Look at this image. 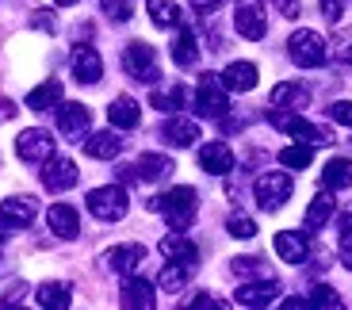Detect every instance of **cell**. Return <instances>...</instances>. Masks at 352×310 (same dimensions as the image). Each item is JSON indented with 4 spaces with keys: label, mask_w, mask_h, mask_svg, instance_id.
<instances>
[{
    "label": "cell",
    "mask_w": 352,
    "mask_h": 310,
    "mask_svg": "<svg viewBox=\"0 0 352 310\" xmlns=\"http://www.w3.org/2000/svg\"><path fill=\"white\" fill-rule=\"evenodd\" d=\"M150 207L165 214V222L173 226V230H188V226L195 222V211H199V195H195V188L180 184V188H173V192L157 195Z\"/></svg>",
    "instance_id": "obj_1"
},
{
    "label": "cell",
    "mask_w": 352,
    "mask_h": 310,
    "mask_svg": "<svg viewBox=\"0 0 352 310\" xmlns=\"http://www.w3.org/2000/svg\"><path fill=\"white\" fill-rule=\"evenodd\" d=\"M85 203L100 222H119V219H126V211H131V195H126L123 184H104V188H92Z\"/></svg>",
    "instance_id": "obj_2"
},
{
    "label": "cell",
    "mask_w": 352,
    "mask_h": 310,
    "mask_svg": "<svg viewBox=\"0 0 352 310\" xmlns=\"http://www.w3.org/2000/svg\"><path fill=\"white\" fill-rule=\"evenodd\" d=\"M268 123L280 126V131H287L291 138H299V142H310V146H329V142H333V134H329L326 126L307 123V119L295 115L291 107H287V115H283V107H280V111H272V115H268Z\"/></svg>",
    "instance_id": "obj_3"
},
{
    "label": "cell",
    "mask_w": 352,
    "mask_h": 310,
    "mask_svg": "<svg viewBox=\"0 0 352 310\" xmlns=\"http://www.w3.org/2000/svg\"><path fill=\"white\" fill-rule=\"evenodd\" d=\"M287 58L302 69H318V65H326V38L318 31H295L287 38Z\"/></svg>",
    "instance_id": "obj_4"
},
{
    "label": "cell",
    "mask_w": 352,
    "mask_h": 310,
    "mask_svg": "<svg viewBox=\"0 0 352 310\" xmlns=\"http://www.w3.org/2000/svg\"><path fill=\"white\" fill-rule=\"evenodd\" d=\"M291 192H295V184H291L287 173H261L256 184H253V195H256V203H261L264 211H280V207L291 199Z\"/></svg>",
    "instance_id": "obj_5"
},
{
    "label": "cell",
    "mask_w": 352,
    "mask_h": 310,
    "mask_svg": "<svg viewBox=\"0 0 352 310\" xmlns=\"http://www.w3.org/2000/svg\"><path fill=\"white\" fill-rule=\"evenodd\" d=\"M195 111H199L203 119H222L230 111V100H226V89H222L219 77H207L199 80V89H195Z\"/></svg>",
    "instance_id": "obj_6"
},
{
    "label": "cell",
    "mask_w": 352,
    "mask_h": 310,
    "mask_svg": "<svg viewBox=\"0 0 352 310\" xmlns=\"http://www.w3.org/2000/svg\"><path fill=\"white\" fill-rule=\"evenodd\" d=\"M123 69H126V77L142 80V85H153L157 80V54H153V46L131 43L123 50Z\"/></svg>",
    "instance_id": "obj_7"
},
{
    "label": "cell",
    "mask_w": 352,
    "mask_h": 310,
    "mask_svg": "<svg viewBox=\"0 0 352 310\" xmlns=\"http://www.w3.org/2000/svg\"><path fill=\"white\" fill-rule=\"evenodd\" d=\"M234 27H238V35L256 43V38L268 35V19H264V4L261 0H241L238 8H234Z\"/></svg>",
    "instance_id": "obj_8"
},
{
    "label": "cell",
    "mask_w": 352,
    "mask_h": 310,
    "mask_svg": "<svg viewBox=\"0 0 352 310\" xmlns=\"http://www.w3.org/2000/svg\"><path fill=\"white\" fill-rule=\"evenodd\" d=\"M16 153L23 161H31V165H43L46 157H54V138L50 131H43V126H31V131H23L16 138Z\"/></svg>",
    "instance_id": "obj_9"
},
{
    "label": "cell",
    "mask_w": 352,
    "mask_h": 310,
    "mask_svg": "<svg viewBox=\"0 0 352 310\" xmlns=\"http://www.w3.org/2000/svg\"><path fill=\"white\" fill-rule=\"evenodd\" d=\"M77 177L80 173L69 157H46L43 161V188H50V192H69L77 184Z\"/></svg>",
    "instance_id": "obj_10"
},
{
    "label": "cell",
    "mask_w": 352,
    "mask_h": 310,
    "mask_svg": "<svg viewBox=\"0 0 352 310\" xmlns=\"http://www.w3.org/2000/svg\"><path fill=\"white\" fill-rule=\"evenodd\" d=\"M142 261H146V245H138V241H131V245H115V249L104 253V268L107 272H119V276H131Z\"/></svg>",
    "instance_id": "obj_11"
},
{
    "label": "cell",
    "mask_w": 352,
    "mask_h": 310,
    "mask_svg": "<svg viewBox=\"0 0 352 310\" xmlns=\"http://www.w3.org/2000/svg\"><path fill=\"white\" fill-rule=\"evenodd\" d=\"M73 77L80 80V85H96L100 77H104V58H100L92 46H73Z\"/></svg>",
    "instance_id": "obj_12"
},
{
    "label": "cell",
    "mask_w": 352,
    "mask_h": 310,
    "mask_svg": "<svg viewBox=\"0 0 352 310\" xmlns=\"http://www.w3.org/2000/svg\"><path fill=\"white\" fill-rule=\"evenodd\" d=\"M307 253H310L307 234H295V230H280V234H276V257H280L283 265H302Z\"/></svg>",
    "instance_id": "obj_13"
},
{
    "label": "cell",
    "mask_w": 352,
    "mask_h": 310,
    "mask_svg": "<svg viewBox=\"0 0 352 310\" xmlns=\"http://www.w3.org/2000/svg\"><path fill=\"white\" fill-rule=\"evenodd\" d=\"M161 138H165L168 146H195L199 142V123L195 119H184V115H173V119H165V126H161Z\"/></svg>",
    "instance_id": "obj_14"
},
{
    "label": "cell",
    "mask_w": 352,
    "mask_h": 310,
    "mask_svg": "<svg viewBox=\"0 0 352 310\" xmlns=\"http://www.w3.org/2000/svg\"><path fill=\"white\" fill-rule=\"evenodd\" d=\"M134 173H138V180H146V184H161V180H168L176 173L173 157H165V153H142L138 165H134Z\"/></svg>",
    "instance_id": "obj_15"
},
{
    "label": "cell",
    "mask_w": 352,
    "mask_h": 310,
    "mask_svg": "<svg viewBox=\"0 0 352 310\" xmlns=\"http://www.w3.org/2000/svg\"><path fill=\"white\" fill-rule=\"evenodd\" d=\"M88 123H92V111H88L85 104H58V131H62L65 138L85 134Z\"/></svg>",
    "instance_id": "obj_16"
},
{
    "label": "cell",
    "mask_w": 352,
    "mask_h": 310,
    "mask_svg": "<svg viewBox=\"0 0 352 310\" xmlns=\"http://www.w3.org/2000/svg\"><path fill=\"white\" fill-rule=\"evenodd\" d=\"M119 302H123V307H134V310H153L157 295H153V284H150V280H138V276H131V280H123Z\"/></svg>",
    "instance_id": "obj_17"
},
{
    "label": "cell",
    "mask_w": 352,
    "mask_h": 310,
    "mask_svg": "<svg viewBox=\"0 0 352 310\" xmlns=\"http://www.w3.org/2000/svg\"><path fill=\"white\" fill-rule=\"evenodd\" d=\"M276 295H280V284L276 280H261V284H241L234 302L238 307H272Z\"/></svg>",
    "instance_id": "obj_18"
},
{
    "label": "cell",
    "mask_w": 352,
    "mask_h": 310,
    "mask_svg": "<svg viewBox=\"0 0 352 310\" xmlns=\"http://www.w3.org/2000/svg\"><path fill=\"white\" fill-rule=\"evenodd\" d=\"M199 165H203V173H211V177H226L230 168H234V153H230L226 142H207L199 150Z\"/></svg>",
    "instance_id": "obj_19"
},
{
    "label": "cell",
    "mask_w": 352,
    "mask_h": 310,
    "mask_svg": "<svg viewBox=\"0 0 352 310\" xmlns=\"http://www.w3.org/2000/svg\"><path fill=\"white\" fill-rule=\"evenodd\" d=\"M0 214L8 219V226H31L38 214V203L31 195H8L4 203H0Z\"/></svg>",
    "instance_id": "obj_20"
},
{
    "label": "cell",
    "mask_w": 352,
    "mask_h": 310,
    "mask_svg": "<svg viewBox=\"0 0 352 310\" xmlns=\"http://www.w3.org/2000/svg\"><path fill=\"white\" fill-rule=\"evenodd\" d=\"M219 80L226 92H249V89H256V65L253 62H230Z\"/></svg>",
    "instance_id": "obj_21"
},
{
    "label": "cell",
    "mask_w": 352,
    "mask_h": 310,
    "mask_svg": "<svg viewBox=\"0 0 352 310\" xmlns=\"http://www.w3.org/2000/svg\"><path fill=\"white\" fill-rule=\"evenodd\" d=\"M85 153L96 157V161H115L119 153H123V138H119L115 131H96V134H88Z\"/></svg>",
    "instance_id": "obj_22"
},
{
    "label": "cell",
    "mask_w": 352,
    "mask_h": 310,
    "mask_svg": "<svg viewBox=\"0 0 352 310\" xmlns=\"http://www.w3.org/2000/svg\"><path fill=\"white\" fill-rule=\"evenodd\" d=\"M107 119H111L115 131H134V126L142 123V107H138V100H131V96L111 100V107H107Z\"/></svg>",
    "instance_id": "obj_23"
},
{
    "label": "cell",
    "mask_w": 352,
    "mask_h": 310,
    "mask_svg": "<svg viewBox=\"0 0 352 310\" xmlns=\"http://www.w3.org/2000/svg\"><path fill=\"white\" fill-rule=\"evenodd\" d=\"M46 222H50V230L58 234V238H77L80 234V219L69 203H54L50 211H46Z\"/></svg>",
    "instance_id": "obj_24"
},
{
    "label": "cell",
    "mask_w": 352,
    "mask_h": 310,
    "mask_svg": "<svg viewBox=\"0 0 352 310\" xmlns=\"http://www.w3.org/2000/svg\"><path fill=\"white\" fill-rule=\"evenodd\" d=\"M58 104H62V80H43L38 89L27 92V107L31 111H50Z\"/></svg>",
    "instance_id": "obj_25"
},
{
    "label": "cell",
    "mask_w": 352,
    "mask_h": 310,
    "mask_svg": "<svg viewBox=\"0 0 352 310\" xmlns=\"http://www.w3.org/2000/svg\"><path fill=\"white\" fill-rule=\"evenodd\" d=\"M35 302L46 310H65L73 302V287L69 284H58V280H50V284H43L35 291Z\"/></svg>",
    "instance_id": "obj_26"
},
{
    "label": "cell",
    "mask_w": 352,
    "mask_h": 310,
    "mask_svg": "<svg viewBox=\"0 0 352 310\" xmlns=\"http://www.w3.org/2000/svg\"><path fill=\"white\" fill-rule=\"evenodd\" d=\"M161 257H165V261H188V265H195V261H199V249H195L192 241L184 238V234H168V238H161Z\"/></svg>",
    "instance_id": "obj_27"
},
{
    "label": "cell",
    "mask_w": 352,
    "mask_h": 310,
    "mask_svg": "<svg viewBox=\"0 0 352 310\" xmlns=\"http://www.w3.org/2000/svg\"><path fill=\"white\" fill-rule=\"evenodd\" d=\"M322 184H326V192H341V188H349L352 184V161L349 157L326 161V168H322Z\"/></svg>",
    "instance_id": "obj_28"
},
{
    "label": "cell",
    "mask_w": 352,
    "mask_h": 310,
    "mask_svg": "<svg viewBox=\"0 0 352 310\" xmlns=\"http://www.w3.org/2000/svg\"><path fill=\"white\" fill-rule=\"evenodd\" d=\"M310 92L302 89V85H295V80H283V85H276L272 89V104L276 107H291V111H299V107H307Z\"/></svg>",
    "instance_id": "obj_29"
},
{
    "label": "cell",
    "mask_w": 352,
    "mask_h": 310,
    "mask_svg": "<svg viewBox=\"0 0 352 310\" xmlns=\"http://www.w3.org/2000/svg\"><path fill=\"white\" fill-rule=\"evenodd\" d=\"M192 268L195 265H188V261H168V265L161 268V276H157V287H161V291H180V287L188 284Z\"/></svg>",
    "instance_id": "obj_30"
},
{
    "label": "cell",
    "mask_w": 352,
    "mask_h": 310,
    "mask_svg": "<svg viewBox=\"0 0 352 310\" xmlns=\"http://www.w3.org/2000/svg\"><path fill=\"white\" fill-rule=\"evenodd\" d=\"M195 58H199V43H195V31H180L176 35V43H173V62L180 65V69H192L195 65Z\"/></svg>",
    "instance_id": "obj_31"
},
{
    "label": "cell",
    "mask_w": 352,
    "mask_h": 310,
    "mask_svg": "<svg viewBox=\"0 0 352 310\" xmlns=\"http://www.w3.org/2000/svg\"><path fill=\"white\" fill-rule=\"evenodd\" d=\"M146 12L157 27H180V8L176 0H146Z\"/></svg>",
    "instance_id": "obj_32"
},
{
    "label": "cell",
    "mask_w": 352,
    "mask_h": 310,
    "mask_svg": "<svg viewBox=\"0 0 352 310\" xmlns=\"http://www.w3.org/2000/svg\"><path fill=\"white\" fill-rule=\"evenodd\" d=\"M329 214H333V199H329L326 192L314 195L310 207H307V230H322V226L329 222Z\"/></svg>",
    "instance_id": "obj_33"
},
{
    "label": "cell",
    "mask_w": 352,
    "mask_h": 310,
    "mask_svg": "<svg viewBox=\"0 0 352 310\" xmlns=\"http://www.w3.org/2000/svg\"><path fill=\"white\" fill-rule=\"evenodd\" d=\"M314 161V146L310 142H295V146H283L280 150V165L283 168H307Z\"/></svg>",
    "instance_id": "obj_34"
},
{
    "label": "cell",
    "mask_w": 352,
    "mask_h": 310,
    "mask_svg": "<svg viewBox=\"0 0 352 310\" xmlns=\"http://www.w3.org/2000/svg\"><path fill=\"white\" fill-rule=\"evenodd\" d=\"M226 230H230V238L249 241V238H256V222H253V219H245V214H230Z\"/></svg>",
    "instance_id": "obj_35"
},
{
    "label": "cell",
    "mask_w": 352,
    "mask_h": 310,
    "mask_svg": "<svg viewBox=\"0 0 352 310\" xmlns=\"http://www.w3.org/2000/svg\"><path fill=\"white\" fill-rule=\"evenodd\" d=\"M131 12H134V0H104V16L115 19V23L131 19Z\"/></svg>",
    "instance_id": "obj_36"
},
{
    "label": "cell",
    "mask_w": 352,
    "mask_h": 310,
    "mask_svg": "<svg viewBox=\"0 0 352 310\" xmlns=\"http://www.w3.org/2000/svg\"><path fill=\"white\" fill-rule=\"evenodd\" d=\"M310 307H326V310H337V307H341V295H337L333 287H314V295H310Z\"/></svg>",
    "instance_id": "obj_37"
},
{
    "label": "cell",
    "mask_w": 352,
    "mask_h": 310,
    "mask_svg": "<svg viewBox=\"0 0 352 310\" xmlns=\"http://www.w3.org/2000/svg\"><path fill=\"white\" fill-rule=\"evenodd\" d=\"M184 96H188V92L180 89V85H176L173 92H153V107H161V111H173V107L180 104V100H184Z\"/></svg>",
    "instance_id": "obj_38"
},
{
    "label": "cell",
    "mask_w": 352,
    "mask_h": 310,
    "mask_svg": "<svg viewBox=\"0 0 352 310\" xmlns=\"http://www.w3.org/2000/svg\"><path fill=\"white\" fill-rule=\"evenodd\" d=\"M329 119L352 131V100H337V104H329Z\"/></svg>",
    "instance_id": "obj_39"
},
{
    "label": "cell",
    "mask_w": 352,
    "mask_h": 310,
    "mask_svg": "<svg viewBox=\"0 0 352 310\" xmlns=\"http://www.w3.org/2000/svg\"><path fill=\"white\" fill-rule=\"evenodd\" d=\"M230 268H234V276H256V272H261V261H256V257H234V261H230Z\"/></svg>",
    "instance_id": "obj_40"
},
{
    "label": "cell",
    "mask_w": 352,
    "mask_h": 310,
    "mask_svg": "<svg viewBox=\"0 0 352 310\" xmlns=\"http://www.w3.org/2000/svg\"><path fill=\"white\" fill-rule=\"evenodd\" d=\"M318 8H322V16L329 19V23H337L344 12V0H318Z\"/></svg>",
    "instance_id": "obj_41"
},
{
    "label": "cell",
    "mask_w": 352,
    "mask_h": 310,
    "mask_svg": "<svg viewBox=\"0 0 352 310\" xmlns=\"http://www.w3.org/2000/svg\"><path fill=\"white\" fill-rule=\"evenodd\" d=\"M184 307H199V310H219L222 302H214L211 295H195V299H188V302H184Z\"/></svg>",
    "instance_id": "obj_42"
},
{
    "label": "cell",
    "mask_w": 352,
    "mask_h": 310,
    "mask_svg": "<svg viewBox=\"0 0 352 310\" xmlns=\"http://www.w3.org/2000/svg\"><path fill=\"white\" fill-rule=\"evenodd\" d=\"M276 8H280V16L295 19V16H299V0H276Z\"/></svg>",
    "instance_id": "obj_43"
},
{
    "label": "cell",
    "mask_w": 352,
    "mask_h": 310,
    "mask_svg": "<svg viewBox=\"0 0 352 310\" xmlns=\"http://www.w3.org/2000/svg\"><path fill=\"white\" fill-rule=\"evenodd\" d=\"M341 261H344V268H352V234L341 238Z\"/></svg>",
    "instance_id": "obj_44"
},
{
    "label": "cell",
    "mask_w": 352,
    "mask_h": 310,
    "mask_svg": "<svg viewBox=\"0 0 352 310\" xmlns=\"http://www.w3.org/2000/svg\"><path fill=\"white\" fill-rule=\"evenodd\" d=\"M337 226H341V234H352V207H344V211H341Z\"/></svg>",
    "instance_id": "obj_45"
},
{
    "label": "cell",
    "mask_w": 352,
    "mask_h": 310,
    "mask_svg": "<svg viewBox=\"0 0 352 310\" xmlns=\"http://www.w3.org/2000/svg\"><path fill=\"white\" fill-rule=\"evenodd\" d=\"M219 4H222V0H192V8H195V12H214Z\"/></svg>",
    "instance_id": "obj_46"
},
{
    "label": "cell",
    "mask_w": 352,
    "mask_h": 310,
    "mask_svg": "<svg viewBox=\"0 0 352 310\" xmlns=\"http://www.w3.org/2000/svg\"><path fill=\"white\" fill-rule=\"evenodd\" d=\"M302 307H310V299H287L283 302V310H302Z\"/></svg>",
    "instance_id": "obj_47"
},
{
    "label": "cell",
    "mask_w": 352,
    "mask_h": 310,
    "mask_svg": "<svg viewBox=\"0 0 352 310\" xmlns=\"http://www.w3.org/2000/svg\"><path fill=\"white\" fill-rule=\"evenodd\" d=\"M12 115H16V107H12L8 100H0V119H12Z\"/></svg>",
    "instance_id": "obj_48"
},
{
    "label": "cell",
    "mask_w": 352,
    "mask_h": 310,
    "mask_svg": "<svg viewBox=\"0 0 352 310\" xmlns=\"http://www.w3.org/2000/svg\"><path fill=\"white\" fill-rule=\"evenodd\" d=\"M4 230H8V219H4V214H0V241L8 238V234H4Z\"/></svg>",
    "instance_id": "obj_49"
},
{
    "label": "cell",
    "mask_w": 352,
    "mask_h": 310,
    "mask_svg": "<svg viewBox=\"0 0 352 310\" xmlns=\"http://www.w3.org/2000/svg\"><path fill=\"white\" fill-rule=\"evenodd\" d=\"M54 4H62V8H69V4H80V0H54Z\"/></svg>",
    "instance_id": "obj_50"
},
{
    "label": "cell",
    "mask_w": 352,
    "mask_h": 310,
    "mask_svg": "<svg viewBox=\"0 0 352 310\" xmlns=\"http://www.w3.org/2000/svg\"><path fill=\"white\" fill-rule=\"evenodd\" d=\"M349 62H352V50H349Z\"/></svg>",
    "instance_id": "obj_51"
}]
</instances>
